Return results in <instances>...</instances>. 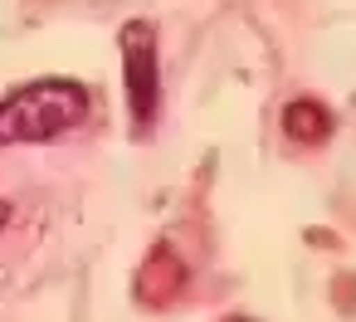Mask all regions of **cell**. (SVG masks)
<instances>
[{"label":"cell","mask_w":356,"mask_h":322,"mask_svg":"<svg viewBox=\"0 0 356 322\" xmlns=\"http://www.w3.org/2000/svg\"><path fill=\"white\" fill-rule=\"evenodd\" d=\"M6 220H10V210H6V205H0V225H6Z\"/></svg>","instance_id":"cell-4"},{"label":"cell","mask_w":356,"mask_h":322,"mask_svg":"<svg viewBox=\"0 0 356 322\" xmlns=\"http://www.w3.org/2000/svg\"><path fill=\"white\" fill-rule=\"evenodd\" d=\"M88 118V93L69 79H40L0 103V142H49Z\"/></svg>","instance_id":"cell-1"},{"label":"cell","mask_w":356,"mask_h":322,"mask_svg":"<svg viewBox=\"0 0 356 322\" xmlns=\"http://www.w3.org/2000/svg\"><path fill=\"white\" fill-rule=\"evenodd\" d=\"M283 132H288L293 142H302V147L327 142V137H332V113H327L322 103L298 98V103H288V113H283Z\"/></svg>","instance_id":"cell-3"},{"label":"cell","mask_w":356,"mask_h":322,"mask_svg":"<svg viewBox=\"0 0 356 322\" xmlns=\"http://www.w3.org/2000/svg\"><path fill=\"white\" fill-rule=\"evenodd\" d=\"M122 69H127V108L137 127H152L161 108V79H156V30L132 20L122 30Z\"/></svg>","instance_id":"cell-2"}]
</instances>
